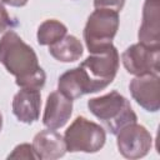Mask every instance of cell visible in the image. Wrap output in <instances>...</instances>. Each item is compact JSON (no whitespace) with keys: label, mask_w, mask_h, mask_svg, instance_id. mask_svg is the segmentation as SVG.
<instances>
[{"label":"cell","mask_w":160,"mask_h":160,"mask_svg":"<svg viewBox=\"0 0 160 160\" xmlns=\"http://www.w3.org/2000/svg\"><path fill=\"white\" fill-rule=\"evenodd\" d=\"M1 129H2V114L0 111V132H1Z\"/></svg>","instance_id":"cell-20"},{"label":"cell","mask_w":160,"mask_h":160,"mask_svg":"<svg viewBox=\"0 0 160 160\" xmlns=\"http://www.w3.org/2000/svg\"><path fill=\"white\" fill-rule=\"evenodd\" d=\"M66 34H68V28L61 21L55 19H48L39 25L36 38H38L39 45L49 46L56 42L58 40L62 39Z\"/></svg>","instance_id":"cell-15"},{"label":"cell","mask_w":160,"mask_h":160,"mask_svg":"<svg viewBox=\"0 0 160 160\" xmlns=\"http://www.w3.org/2000/svg\"><path fill=\"white\" fill-rule=\"evenodd\" d=\"M12 112L20 122L32 124L40 118L41 95L40 90L21 88L12 98Z\"/></svg>","instance_id":"cell-11"},{"label":"cell","mask_w":160,"mask_h":160,"mask_svg":"<svg viewBox=\"0 0 160 160\" xmlns=\"http://www.w3.org/2000/svg\"><path fill=\"white\" fill-rule=\"evenodd\" d=\"M119 12L109 9H95L88 18L82 36L90 54L100 52L112 45L119 30Z\"/></svg>","instance_id":"cell-3"},{"label":"cell","mask_w":160,"mask_h":160,"mask_svg":"<svg viewBox=\"0 0 160 160\" xmlns=\"http://www.w3.org/2000/svg\"><path fill=\"white\" fill-rule=\"evenodd\" d=\"M58 90L66 98L75 100L86 94L104 90V88L96 82L84 68L79 65L60 75L58 80Z\"/></svg>","instance_id":"cell-8"},{"label":"cell","mask_w":160,"mask_h":160,"mask_svg":"<svg viewBox=\"0 0 160 160\" xmlns=\"http://www.w3.org/2000/svg\"><path fill=\"white\" fill-rule=\"evenodd\" d=\"M16 25H18V22L14 19H11V16L9 15L4 4H0V34L4 32L5 30L12 29Z\"/></svg>","instance_id":"cell-18"},{"label":"cell","mask_w":160,"mask_h":160,"mask_svg":"<svg viewBox=\"0 0 160 160\" xmlns=\"http://www.w3.org/2000/svg\"><path fill=\"white\" fill-rule=\"evenodd\" d=\"M8 159H30V160H34V159H36V155L34 152L31 144L22 142V144L14 148L12 152L8 155Z\"/></svg>","instance_id":"cell-16"},{"label":"cell","mask_w":160,"mask_h":160,"mask_svg":"<svg viewBox=\"0 0 160 160\" xmlns=\"http://www.w3.org/2000/svg\"><path fill=\"white\" fill-rule=\"evenodd\" d=\"M29 0H0V4H6L14 8H21L28 4Z\"/></svg>","instance_id":"cell-19"},{"label":"cell","mask_w":160,"mask_h":160,"mask_svg":"<svg viewBox=\"0 0 160 160\" xmlns=\"http://www.w3.org/2000/svg\"><path fill=\"white\" fill-rule=\"evenodd\" d=\"M125 5V0H94L95 9H109L114 11H121Z\"/></svg>","instance_id":"cell-17"},{"label":"cell","mask_w":160,"mask_h":160,"mask_svg":"<svg viewBox=\"0 0 160 160\" xmlns=\"http://www.w3.org/2000/svg\"><path fill=\"white\" fill-rule=\"evenodd\" d=\"M129 90L132 99L144 110L156 112L160 109L159 74H144L135 76L129 84Z\"/></svg>","instance_id":"cell-9"},{"label":"cell","mask_w":160,"mask_h":160,"mask_svg":"<svg viewBox=\"0 0 160 160\" xmlns=\"http://www.w3.org/2000/svg\"><path fill=\"white\" fill-rule=\"evenodd\" d=\"M138 38L146 46L160 48V0H145Z\"/></svg>","instance_id":"cell-12"},{"label":"cell","mask_w":160,"mask_h":160,"mask_svg":"<svg viewBox=\"0 0 160 160\" xmlns=\"http://www.w3.org/2000/svg\"><path fill=\"white\" fill-rule=\"evenodd\" d=\"M50 55L61 62H74L79 60L84 52L81 41L74 35H65L62 39L49 45Z\"/></svg>","instance_id":"cell-14"},{"label":"cell","mask_w":160,"mask_h":160,"mask_svg":"<svg viewBox=\"0 0 160 160\" xmlns=\"http://www.w3.org/2000/svg\"><path fill=\"white\" fill-rule=\"evenodd\" d=\"M72 114V100L59 90L51 91L46 99L42 115V124L48 129L58 130L62 128Z\"/></svg>","instance_id":"cell-10"},{"label":"cell","mask_w":160,"mask_h":160,"mask_svg":"<svg viewBox=\"0 0 160 160\" xmlns=\"http://www.w3.org/2000/svg\"><path fill=\"white\" fill-rule=\"evenodd\" d=\"M119 64L120 56L118 49L111 45L104 51L90 54L84 61H81L80 66L84 68L88 74L105 89L115 79Z\"/></svg>","instance_id":"cell-7"},{"label":"cell","mask_w":160,"mask_h":160,"mask_svg":"<svg viewBox=\"0 0 160 160\" xmlns=\"http://www.w3.org/2000/svg\"><path fill=\"white\" fill-rule=\"evenodd\" d=\"M64 141L69 152H98L106 141L105 129L84 116H78L65 130Z\"/></svg>","instance_id":"cell-4"},{"label":"cell","mask_w":160,"mask_h":160,"mask_svg":"<svg viewBox=\"0 0 160 160\" xmlns=\"http://www.w3.org/2000/svg\"><path fill=\"white\" fill-rule=\"evenodd\" d=\"M0 64L15 76L18 86L38 90L44 88L46 74L39 65L36 52L14 30H8L0 38Z\"/></svg>","instance_id":"cell-1"},{"label":"cell","mask_w":160,"mask_h":160,"mask_svg":"<svg viewBox=\"0 0 160 160\" xmlns=\"http://www.w3.org/2000/svg\"><path fill=\"white\" fill-rule=\"evenodd\" d=\"M31 145L36 159L40 160H55L62 158L66 152L64 136L52 129H45L38 132Z\"/></svg>","instance_id":"cell-13"},{"label":"cell","mask_w":160,"mask_h":160,"mask_svg":"<svg viewBox=\"0 0 160 160\" xmlns=\"http://www.w3.org/2000/svg\"><path fill=\"white\" fill-rule=\"evenodd\" d=\"M116 145L124 158L140 159L149 154L152 146V136L144 125L131 122L116 134Z\"/></svg>","instance_id":"cell-5"},{"label":"cell","mask_w":160,"mask_h":160,"mask_svg":"<svg viewBox=\"0 0 160 160\" xmlns=\"http://www.w3.org/2000/svg\"><path fill=\"white\" fill-rule=\"evenodd\" d=\"M125 70L135 76L144 74H159L160 48L146 46L141 42L132 44L121 54Z\"/></svg>","instance_id":"cell-6"},{"label":"cell","mask_w":160,"mask_h":160,"mask_svg":"<svg viewBox=\"0 0 160 160\" xmlns=\"http://www.w3.org/2000/svg\"><path fill=\"white\" fill-rule=\"evenodd\" d=\"M88 109L112 135H116L124 126L138 121L130 101L116 90L99 98H91L88 100Z\"/></svg>","instance_id":"cell-2"}]
</instances>
